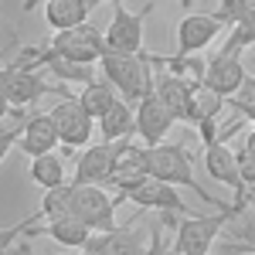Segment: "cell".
Returning a JSON list of instances; mask_svg holds the SVG:
<instances>
[{
    "label": "cell",
    "mask_w": 255,
    "mask_h": 255,
    "mask_svg": "<svg viewBox=\"0 0 255 255\" xmlns=\"http://www.w3.org/2000/svg\"><path fill=\"white\" fill-rule=\"evenodd\" d=\"M146 238L136 228H109V232H92L89 238V252L96 255H146Z\"/></svg>",
    "instance_id": "e0dca14e"
},
{
    "label": "cell",
    "mask_w": 255,
    "mask_h": 255,
    "mask_svg": "<svg viewBox=\"0 0 255 255\" xmlns=\"http://www.w3.org/2000/svg\"><path fill=\"white\" fill-rule=\"evenodd\" d=\"M48 65V41L44 44H17L10 58H3L7 72H44Z\"/></svg>",
    "instance_id": "4316f807"
},
{
    "label": "cell",
    "mask_w": 255,
    "mask_h": 255,
    "mask_svg": "<svg viewBox=\"0 0 255 255\" xmlns=\"http://www.w3.org/2000/svg\"><path fill=\"white\" fill-rule=\"evenodd\" d=\"M174 126H177V116L167 109V102H163L157 92H150L146 99L136 102V136L143 139L146 146L163 143Z\"/></svg>",
    "instance_id": "8fae6325"
},
{
    "label": "cell",
    "mask_w": 255,
    "mask_h": 255,
    "mask_svg": "<svg viewBox=\"0 0 255 255\" xmlns=\"http://www.w3.org/2000/svg\"><path fill=\"white\" fill-rule=\"evenodd\" d=\"M249 197H252V201H255V184H252V187H249Z\"/></svg>",
    "instance_id": "f35d334b"
},
{
    "label": "cell",
    "mask_w": 255,
    "mask_h": 255,
    "mask_svg": "<svg viewBox=\"0 0 255 255\" xmlns=\"http://www.w3.org/2000/svg\"><path fill=\"white\" fill-rule=\"evenodd\" d=\"M228 106V99H221L211 89H197L194 92V129L204 123V119H218V113Z\"/></svg>",
    "instance_id": "f546056e"
},
{
    "label": "cell",
    "mask_w": 255,
    "mask_h": 255,
    "mask_svg": "<svg viewBox=\"0 0 255 255\" xmlns=\"http://www.w3.org/2000/svg\"><path fill=\"white\" fill-rule=\"evenodd\" d=\"M89 3H92V10H96L99 3H113V0H89Z\"/></svg>",
    "instance_id": "8d00e7d4"
},
{
    "label": "cell",
    "mask_w": 255,
    "mask_h": 255,
    "mask_svg": "<svg viewBox=\"0 0 255 255\" xmlns=\"http://www.w3.org/2000/svg\"><path fill=\"white\" fill-rule=\"evenodd\" d=\"M252 126H255V119H252Z\"/></svg>",
    "instance_id": "60d3db41"
},
{
    "label": "cell",
    "mask_w": 255,
    "mask_h": 255,
    "mask_svg": "<svg viewBox=\"0 0 255 255\" xmlns=\"http://www.w3.org/2000/svg\"><path fill=\"white\" fill-rule=\"evenodd\" d=\"M245 79H249V72H245L242 58H238V55H221V51H218L215 58L208 61V85H204V89L218 92L221 99H232Z\"/></svg>",
    "instance_id": "ac0fdd59"
},
{
    "label": "cell",
    "mask_w": 255,
    "mask_h": 255,
    "mask_svg": "<svg viewBox=\"0 0 255 255\" xmlns=\"http://www.w3.org/2000/svg\"><path fill=\"white\" fill-rule=\"evenodd\" d=\"M157 10V3L150 0L143 10H129L126 3L113 0V17H109V27H106V44L109 51H119V55H139L143 51V31H146V17Z\"/></svg>",
    "instance_id": "8992f818"
},
{
    "label": "cell",
    "mask_w": 255,
    "mask_h": 255,
    "mask_svg": "<svg viewBox=\"0 0 255 255\" xmlns=\"http://www.w3.org/2000/svg\"><path fill=\"white\" fill-rule=\"evenodd\" d=\"M228 215H232V208L228 211H215V215H184V221H174V232H177L174 252L177 255H211Z\"/></svg>",
    "instance_id": "5b68a950"
},
{
    "label": "cell",
    "mask_w": 255,
    "mask_h": 255,
    "mask_svg": "<svg viewBox=\"0 0 255 255\" xmlns=\"http://www.w3.org/2000/svg\"><path fill=\"white\" fill-rule=\"evenodd\" d=\"M150 174L160 177V180H167V184H174V187H187V191H194L204 204H211L215 211H228L232 204H225V201H218L211 191H204L201 187V180L194 177V153L187 150V146H180V143H157V146H150Z\"/></svg>",
    "instance_id": "6da1fadb"
},
{
    "label": "cell",
    "mask_w": 255,
    "mask_h": 255,
    "mask_svg": "<svg viewBox=\"0 0 255 255\" xmlns=\"http://www.w3.org/2000/svg\"><path fill=\"white\" fill-rule=\"evenodd\" d=\"M99 136L106 143H119V139H129L136 136V106L119 99L116 106L99 119Z\"/></svg>",
    "instance_id": "7402d4cb"
},
{
    "label": "cell",
    "mask_w": 255,
    "mask_h": 255,
    "mask_svg": "<svg viewBox=\"0 0 255 255\" xmlns=\"http://www.w3.org/2000/svg\"><path fill=\"white\" fill-rule=\"evenodd\" d=\"M44 72L51 75L55 82H79V85H89V82H96V65H85V61H72L58 55L55 48H51V41H48V65H44Z\"/></svg>",
    "instance_id": "cb8c5ba5"
},
{
    "label": "cell",
    "mask_w": 255,
    "mask_h": 255,
    "mask_svg": "<svg viewBox=\"0 0 255 255\" xmlns=\"http://www.w3.org/2000/svg\"><path fill=\"white\" fill-rule=\"evenodd\" d=\"M126 201H133L136 208L143 211H160V215H194L187 204H184V197L177 194L174 184H167V180H160V177H143L136 180L133 187H126L123 191Z\"/></svg>",
    "instance_id": "9c48e42d"
},
{
    "label": "cell",
    "mask_w": 255,
    "mask_h": 255,
    "mask_svg": "<svg viewBox=\"0 0 255 255\" xmlns=\"http://www.w3.org/2000/svg\"><path fill=\"white\" fill-rule=\"evenodd\" d=\"M72 215L82 218L92 232H109V228H119L116 208L126 201V194L119 191L116 197L106 194L102 184H72Z\"/></svg>",
    "instance_id": "277c9868"
},
{
    "label": "cell",
    "mask_w": 255,
    "mask_h": 255,
    "mask_svg": "<svg viewBox=\"0 0 255 255\" xmlns=\"http://www.w3.org/2000/svg\"><path fill=\"white\" fill-rule=\"evenodd\" d=\"M119 99H123V96L116 92V85L106 79V75H99L96 82L82 85V92H79V102H82V106H85V109H89V113H92L96 119L106 116V113H109V109L116 106Z\"/></svg>",
    "instance_id": "d4e9b609"
},
{
    "label": "cell",
    "mask_w": 255,
    "mask_h": 255,
    "mask_svg": "<svg viewBox=\"0 0 255 255\" xmlns=\"http://www.w3.org/2000/svg\"><path fill=\"white\" fill-rule=\"evenodd\" d=\"M163 228H167V221H163V218H160L157 225L150 228V245H146V255H170L167 242H163Z\"/></svg>",
    "instance_id": "836d02e7"
},
{
    "label": "cell",
    "mask_w": 255,
    "mask_h": 255,
    "mask_svg": "<svg viewBox=\"0 0 255 255\" xmlns=\"http://www.w3.org/2000/svg\"><path fill=\"white\" fill-rule=\"evenodd\" d=\"M48 92H55L61 99H72V92L61 82L48 79V72H7V68L0 72V99H3V106L34 109Z\"/></svg>",
    "instance_id": "3957f363"
},
{
    "label": "cell",
    "mask_w": 255,
    "mask_h": 255,
    "mask_svg": "<svg viewBox=\"0 0 255 255\" xmlns=\"http://www.w3.org/2000/svg\"><path fill=\"white\" fill-rule=\"evenodd\" d=\"M0 255H34V245H31V238H20V245H0Z\"/></svg>",
    "instance_id": "e575fe53"
},
{
    "label": "cell",
    "mask_w": 255,
    "mask_h": 255,
    "mask_svg": "<svg viewBox=\"0 0 255 255\" xmlns=\"http://www.w3.org/2000/svg\"><path fill=\"white\" fill-rule=\"evenodd\" d=\"M252 255H255V252H252Z\"/></svg>",
    "instance_id": "b9f144b4"
},
{
    "label": "cell",
    "mask_w": 255,
    "mask_h": 255,
    "mask_svg": "<svg viewBox=\"0 0 255 255\" xmlns=\"http://www.w3.org/2000/svg\"><path fill=\"white\" fill-rule=\"evenodd\" d=\"M153 65L163 68V72H170L191 92L208 85V61L201 58V55H153Z\"/></svg>",
    "instance_id": "ffe728a7"
},
{
    "label": "cell",
    "mask_w": 255,
    "mask_h": 255,
    "mask_svg": "<svg viewBox=\"0 0 255 255\" xmlns=\"http://www.w3.org/2000/svg\"><path fill=\"white\" fill-rule=\"evenodd\" d=\"M249 44H255V10L249 17L228 24V38H225V44H221L218 51H221V55H242Z\"/></svg>",
    "instance_id": "83f0119b"
},
{
    "label": "cell",
    "mask_w": 255,
    "mask_h": 255,
    "mask_svg": "<svg viewBox=\"0 0 255 255\" xmlns=\"http://www.w3.org/2000/svg\"><path fill=\"white\" fill-rule=\"evenodd\" d=\"M102 75L116 85V92L126 102L136 106L139 99H146L157 85V75H153V55L139 51V55H119V51H106L102 61H99Z\"/></svg>",
    "instance_id": "7a4b0ae2"
},
{
    "label": "cell",
    "mask_w": 255,
    "mask_h": 255,
    "mask_svg": "<svg viewBox=\"0 0 255 255\" xmlns=\"http://www.w3.org/2000/svg\"><path fill=\"white\" fill-rule=\"evenodd\" d=\"M191 3H194V0H180V7H191Z\"/></svg>",
    "instance_id": "ab89813d"
},
{
    "label": "cell",
    "mask_w": 255,
    "mask_h": 255,
    "mask_svg": "<svg viewBox=\"0 0 255 255\" xmlns=\"http://www.w3.org/2000/svg\"><path fill=\"white\" fill-rule=\"evenodd\" d=\"M72 184H61V187H51V191H44L41 197V215L48 218V221H58V218H72Z\"/></svg>",
    "instance_id": "f1b7e54d"
},
{
    "label": "cell",
    "mask_w": 255,
    "mask_h": 255,
    "mask_svg": "<svg viewBox=\"0 0 255 255\" xmlns=\"http://www.w3.org/2000/svg\"><path fill=\"white\" fill-rule=\"evenodd\" d=\"M51 116H55V126H58V136H61V146L65 150L89 146L92 136H96V129H99V119L79 102V96L61 99L58 106L51 109Z\"/></svg>",
    "instance_id": "ba28073f"
},
{
    "label": "cell",
    "mask_w": 255,
    "mask_h": 255,
    "mask_svg": "<svg viewBox=\"0 0 255 255\" xmlns=\"http://www.w3.org/2000/svg\"><path fill=\"white\" fill-rule=\"evenodd\" d=\"M79 255H96V252H89V249H79Z\"/></svg>",
    "instance_id": "74e56055"
},
{
    "label": "cell",
    "mask_w": 255,
    "mask_h": 255,
    "mask_svg": "<svg viewBox=\"0 0 255 255\" xmlns=\"http://www.w3.org/2000/svg\"><path fill=\"white\" fill-rule=\"evenodd\" d=\"M153 92L167 102V109L177 116V123L194 126V92H191L184 82H177L170 72H157V85H153Z\"/></svg>",
    "instance_id": "44dd1931"
},
{
    "label": "cell",
    "mask_w": 255,
    "mask_h": 255,
    "mask_svg": "<svg viewBox=\"0 0 255 255\" xmlns=\"http://www.w3.org/2000/svg\"><path fill=\"white\" fill-rule=\"evenodd\" d=\"M31 180L38 184L41 191H51V187H61L68 184V163L58 153H44V157L31 160Z\"/></svg>",
    "instance_id": "484cf974"
},
{
    "label": "cell",
    "mask_w": 255,
    "mask_h": 255,
    "mask_svg": "<svg viewBox=\"0 0 255 255\" xmlns=\"http://www.w3.org/2000/svg\"><path fill=\"white\" fill-rule=\"evenodd\" d=\"M228 106H232L242 119L252 123V119H255V75H249V79L238 85V92L228 99Z\"/></svg>",
    "instance_id": "4dcf8cb0"
},
{
    "label": "cell",
    "mask_w": 255,
    "mask_h": 255,
    "mask_svg": "<svg viewBox=\"0 0 255 255\" xmlns=\"http://www.w3.org/2000/svg\"><path fill=\"white\" fill-rule=\"evenodd\" d=\"M221 242L232 252H255V201L252 197H235L232 215L221 228Z\"/></svg>",
    "instance_id": "4fadbf2b"
},
{
    "label": "cell",
    "mask_w": 255,
    "mask_h": 255,
    "mask_svg": "<svg viewBox=\"0 0 255 255\" xmlns=\"http://www.w3.org/2000/svg\"><path fill=\"white\" fill-rule=\"evenodd\" d=\"M20 153L27 157H44V153H55V146H61V136H58V126H55V116L51 113H31L24 129H20V139H17Z\"/></svg>",
    "instance_id": "2e32d148"
},
{
    "label": "cell",
    "mask_w": 255,
    "mask_h": 255,
    "mask_svg": "<svg viewBox=\"0 0 255 255\" xmlns=\"http://www.w3.org/2000/svg\"><path fill=\"white\" fill-rule=\"evenodd\" d=\"M235 153H238V170L245 177V184L252 187L255 184V126L245 133V139H242V146H238Z\"/></svg>",
    "instance_id": "1f68e13d"
},
{
    "label": "cell",
    "mask_w": 255,
    "mask_h": 255,
    "mask_svg": "<svg viewBox=\"0 0 255 255\" xmlns=\"http://www.w3.org/2000/svg\"><path fill=\"white\" fill-rule=\"evenodd\" d=\"M38 235H48L51 242H58L61 249H85L89 238H92V228L82 221V218H58V221H44V225H34L27 238H38Z\"/></svg>",
    "instance_id": "d6986e66"
},
{
    "label": "cell",
    "mask_w": 255,
    "mask_h": 255,
    "mask_svg": "<svg viewBox=\"0 0 255 255\" xmlns=\"http://www.w3.org/2000/svg\"><path fill=\"white\" fill-rule=\"evenodd\" d=\"M44 3H48V0H24V3H20V14H31V10H38Z\"/></svg>",
    "instance_id": "d590c367"
},
{
    "label": "cell",
    "mask_w": 255,
    "mask_h": 255,
    "mask_svg": "<svg viewBox=\"0 0 255 255\" xmlns=\"http://www.w3.org/2000/svg\"><path fill=\"white\" fill-rule=\"evenodd\" d=\"M204 170L215 177L218 184L232 187L235 197H249V184H245V177H242V170H238V153L225 143V139L204 146Z\"/></svg>",
    "instance_id": "5bb4252c"
},
{
    "label": "cell",
    "mask_w": 255,
    "mask_h": 255,
    "mask_svg": "<svg viewBox=\"0 0 255 255\" xmlns=\"http://www.w3.org/2000/svg\"><path fill=\"white\" fill-rule=\"evenodd\" d=\"M113 160H116V143H89L82 150V157L75 160V177L72 184H102L109 187L113 177Z\"/></svg>",
    "instance_id": "9a60e30c"
},
{
    "label": "cell",
    "mask_w": 255,
    "mask_h": 255,
    "mask_svg": "<svg viewBox=\"0 0 255 255\" xmlns=\"http://www.w3.org/2000/svg\"><path fill=\"white\" fill-rule=\"evenodd\" d=\"M150 177V146L136 143V139H119L116 143V160H113V177H109V187L126 191L133 187L136 180Z\"/></svg>",
    "instance_id": "30bf717a"
},
{
    "label": "cell",
    "mask_w": 255,
    "mask_h": 255,
    "mask_svg": "<svg viewBox=\"0 0 255 255\" xmlns=\"http://www.w3.org/2000/svg\"><path fill=\"white\" fill-rule=\"evenodd\" d=\"M221 31H228V24L218 14H184V20L177 24V55L204 51Z\"/></svg>",
    "instance_id": "7c38bea8"
},
{
    "label": "cell",
    "mask_w": 255,
    "mask_h": 255,
    "mask_svg": "<svg viewBox=\"0 0 255 255\" xmlns=\"http://www.w3.org/2000/svg\"><path fill=\"white\" fill-rule=\"evenodd\" d=\"M255 10V0H221V7H218V17L225 20V24H235V20L249 17Z\"/></svg>",
    "instance_id": "d6a6232c"
},
{
    "label": "cell",
    "mask_w": 255,
    "mask_h": 255,
    "mask_svg": "<svg viewBox=\"0 0 255 255\" xmlns=\"http://www.w3.org/2000/svg\"><path fill=\"white\" fill-rule=\"evenodd\" d=\"M92 14V3L89 0H48L44 3V20L51 31H68V27H79L85 24Z\"/></svg>",
    "instance_id": "603a6c76"
},
{
    "label": "cell",
    "mask_w": 255,
    "mask_h": 255,
    "mask_svg": "<svg viewBox=\"0 0 255 255\" xmlns=\"http://www.w3.org/2000/svg\"><path fill=\"white\" fill-rule=\"evenodd\" d=\"M51 48L65 55L72 61H85V65H99L102 55L109 51L106 44V31H99L96 24H79V27H68V31H55L51 34Z\"/></svg>",
    "instance_id": "52a82bcc"
}]
</instances>
